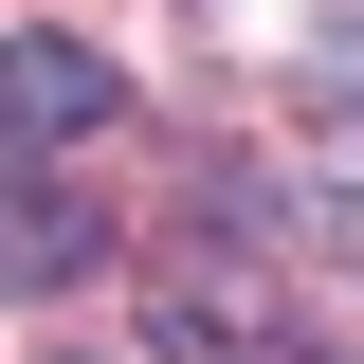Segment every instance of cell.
<instances>
[{
	"label": "cell",
	"instance_id": "7a4b0ae2",
	"mask_svg": "<svg viewBox=\"0 0 364 364\" xmlns=\"http://www.w3.org/2000/svg\"><path fill=\"white\" fill-rule=\"evenodd\" d=\"M73 273H109V200H73V182H0V291H73Z\"/></svg>",
	"mask_w": 364,
	"mask_h": 364
},
{
	"label": "cell",
	"instance_id": "6da1fadb",
	"mask_svg": "<svg viewBox=\"0 0 364 364\" xmlns=\"http://www.w3.org/2000/svg\"><path fill=\"white\" fill-rule=\"evenodd\" d=\"M109 128V55L91 37H0V146H91Z\"/></svg>",
	"mask_w": 364,
	"mask_h": 364
},
{
	"label": "cell",
	"instance_id": "277c9868",
	"mask_svg": "<svg viewBox=\"0 0 364 364\" xmlns=\"http://www.w3.org/2000/svg\"><path fill=\"white\" fill-rule=\"evenodd\" d=\"M273 364H346V346H273Z\"/></svg>",
	"mask_w": 364,
	"mask_h": 364
},
{
	"label": "cell",
	"instance_id": "3957f363",
	"mask_svg": "<svg viewBox=\"0 0 364 364\" xmlns=\"http://www.w3.org/2000/svg\"><path fill=\"white\" fill-rule=\"evenodd\" d=\"M328 128L364 146V37H328Z\"/></svg>",
	"mask_w": 364,
	"mask_h": 364
}]
</instances>
